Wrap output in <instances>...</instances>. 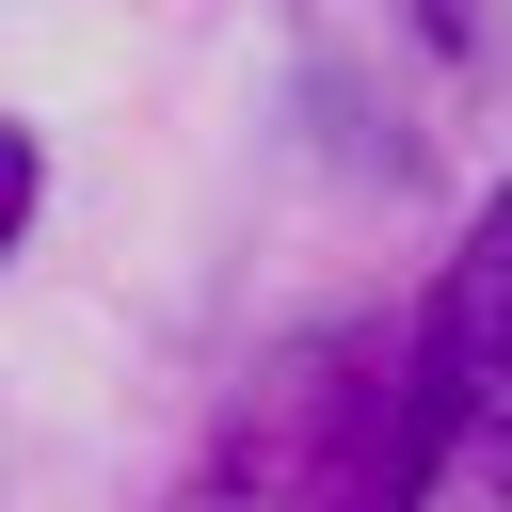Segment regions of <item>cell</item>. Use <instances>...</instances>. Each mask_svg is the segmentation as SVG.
I'll return each mask as SVG.
<instances>
[{
	"mask_svg": "<svg viewBox=\"0 0 512 512\" xmlns=\"http://www.w3.org/2000/svg\"><path fill=\"white\" fill-rule=\"evenodd\" d=\"M464 464H480V480H512V352H496V384H480V432H464Z\"/></svg>",
	"mask_w": 512,
	"mask_h": 512,
	"instance_id": "6da1fadb",
	"label": "cell"
},
{
	"mask_svg": "<svg viewBox=\"0 0 512 512\" xmlns=\"http://www.w3.org/2000/svg\"><path fill=\"white\" fill-rule=\"evenodd\" d=\"M16 224H32V128L0 112V256H16Z\"/></svg>",
	"mask_w": 512,
	"mask_h": 512,
	"instance_id": "7a4b0ae2",
	"label": "cell"
}]
</instances>
